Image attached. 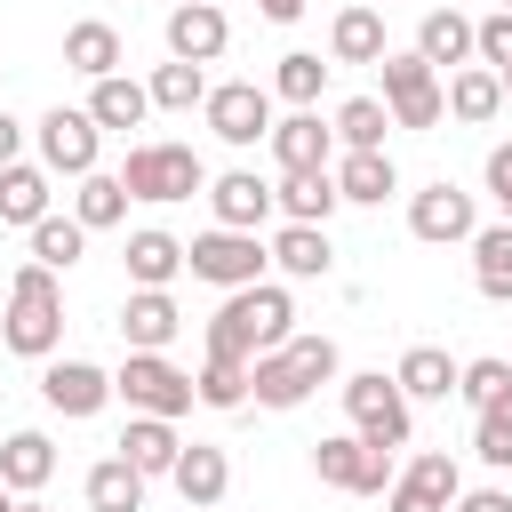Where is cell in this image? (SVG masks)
<instances>
[{
	"instance_id": "1",
	"label": "cell",
	"mask_w": 512,
	"mask_h": 512,
	"mask_svg": "<svg viewBox=\"0 0 512 512\" xmlns=\"http://www.w3.org/2000/svg\"><path fill=\"white\" fill-rule=\"evenodd\" d=\"M296 336V304L280 280H248V288H224L216 320H208V352H232V360H256L272 344Z\"/></svg>"
},
{
	"instance_id": "2",
	"label": "cell",
	"mask_w": 512,
	"mask_h": 512,
	"mask_svg": "<svg viewBox=\"0 0 512 512\" xmlns=\"http://www.w3.org/2000/svg\"><path fill=\"white\" fill-rule=\"evenodd\" d=\"M56 336H64V288H56V272L48 264H16L8 312H0V344L24 352V360H48Z\"/></svg>"
},
{
	"instance_id": "3",
	"label": "cell",
	"mask_w": 512,
	"mask_h": 512,
	"mask_svg": "<svg viewBox=\"0 0 512 512\" xmlns=\"http://www.w3.org/2000/svg\"><path fill=\"white\" fill-rule=\"evenodd\" d=\"M120 184H128V200H152V208H168V200H192V192H208V168H200V152L192 144H128V168H120Z\"/></svg>"
},
{
	"instance_id": "4",
	"label": "cell",
	"mask_w": 512,
	"mask_h": 512,
	"mask_svg": "<svg viewBox=\"0 0 512 512\" xmlns=\"http://www.w3.org/2000/svg\"><path fill=\"white\" fill-rule=\"evenodd\" d=\"M376 72H384V112H392V128H440L448 96H440V72H432L416 48H384Z\"/></svg>"
},
{
	"instance_id": "5",
	"label": "cell",
	"mask_w": 512,
	"mask_h": 512,
	"mask_svg": "<svg viewBox=\"0 0 512 512\" xmlns=\"http://www.w3.org/2000/svg\"><path fill=\"white\" fill-rule=\"evenodd\" d=\"M264 240L256 232H232V224H208L200 240H184V272L192 280H208V288H248V280H264Z\"/></svg>"
},
{
	"instance_id": "6",
	"label": "cell",
	"mask_w": 512,
	"mask_h": 512,
	"mask_svg": "<svg viewBox=\"0 0 512 512\" xmlns=\"http://www.w3.org/2000/svg\"><path fill=\"white\" fill-rule=\"evenodd\" d=\"M344 416L368 448H408V392L384 376V368H360L344 376Z\"/></svg>"
},
{
	"instance_id": "7",
	"label": "cell",
	"mask_w": 512,
	"mask_h": 512,
	"mask_svg": "<svg viewBox=\"0 0 512 512\" xmlns=\"http://www.w3.org/2000/svg\"><path fill=\"white\" fill-rule=\"evenodd\" d=\"M112 392H120L136 416H168V424L192 408V376H184L168 352H128L120 376H112Z\"/></svg>"
},
{
	"instance_id": "8",
	"label": "cell",
	"mask_w": 512,
	"mask_h": 512,
	"mask_svg": "<svg viewBox=\"0 0 512 512\" xmlns=\"http://www.w3.org/2000/svg\"><path fill=\"white\" fill-rule=\"evenodd\" d=\"M312 472L344 496H384L392 488V448H368L360 432H336V440H312Z\"/></svg>"
},
{
	"instance_id": "9",
	"label": "cell",
	"mask_w": 512,
	"mask_h": 512,
	"mask_svg": "<svg viewBox=\"0 0 512 512\" xmlns=\"http://www.w3.org/2000/svg\"><path fill=\"white\" fill-rule=\"evenodd\" d=\"M200 112H208V128H216L232 152H248V144L272 136V88H256V80H224V88H208Z\"/></svg>"
},
{
	"instance_id": "10",
	"label": "cell",
	"mask_w": 512,
	"mask_h": 512,
	"mask_svg": "<svg viewBox=\"0 0 512 512\" xmlns=\"http://www.w3.org/2000/svg\"><path fill=\"white\" fill-rule=\"evenodd\" d=\"M96 144H104V128L88 120V104H80V112H72V104L40 112V168H48V176H88V168H96Z\"/></svg>"
},
{
	"instance_id": "11",
	"label": "cell",
	"mask_w": 512,
	"mask_h": 512,
	"mask_svg": "<svg viewBox=\"0 0 512 512\" xmlns=\"http://www.w3.org/2000/svg\"><path fill=\"white\" fill-rule=\"evenodd\" d=\"M408 232H416V240H432V248H448V240H472V232H480V216H472V192H456L448 176H440V184H424V192H408Z\"/></svg>"
},
{
	"instance_id": "12",
	"label": "cell",
	"mask_w": 512,
	"mask_h": 512,
	"mask_svg": "<svg viewBox=\"0 0 512 512\" xmlns=\"http://www.w3.org/2000/svg\"><path fill=\"white\" fill-rule=\"evenodd\" d=\"M224 40H232V24H224L216 0H176V8H168V56H184V64H216Z\"/></svg>"
},
{
	"instance_id": "13",
	"label": "cell",
	"mask_w": 512,
	"mask_h": 512,
	"mask_svg": "<svg viewBox=\"0 0 512 512\" xmlns=\"http://www.w3.org/2000/svg\"><path fill=\"white\" fill-rule=\"evenodd\" d=\"M272 160H280V176H296V168H328L336 160V128L304 104V112H288V120H272Z\"/></svg>"
},
{
	"instance_id": "14",
	"label": "cell",
	"mask_w": 512,
	"mask_h": 512,
	"mask_svg": "<svg viewBox=\"0 0 512 512\" xmlns=\"http://www.w3.org/2000/svg\"><path fill=\"white\" fill-rule=\"evenodd\" d=\"M40 400H48L56 416H96V408L112 400V376H104L96 360H48V368H40Z\"/></svg>"
},
{
	"instance_id": "15",
	"label": "cell",
	"mask_w": 512,
	"mask_h": 512,
	"mask_svg": "<svg viewBox=\"0 0 512 512\" xmlns=\"http://www.w3.org/2000/svg\"><path fill=\"white\" fill-rule=\"evenodd\" d=\"M176 328H184V312H176L168 288H128V304H120V336H128V352H168Z\"/></svg>"
},
{
	"instance_id": "16",
	"label": "cell",
	"mask_w": 512,
	"mask_h": 512,
	"mask_svg": "<svg viewBox=\"0 0 512 512\" xmlns=\"http://www.w3.org/2000/svg\"><path fill=\"white\" fill-rule=\"evenodd\" d=\"M168 480H176L184 504H224V488H232V456L208 448V440H184L176 464H168Z\"/></svg>"
},
{
	"instance_id": "17",
	"label": "cell",
	"mask_w": 512,
	"mask_h": 512,
	"mask_svg": "<svg viewBox=\"0 0 512 512\" xmlns=\"http://www.w3.org/2000/svg\"><path fill=\"white\" fill-rule=\"evenodd\" d=\"M328 176H336V200H352V208H384V200L400 192V168H392V152H344Z\"/></svg>"
},
{
	"instance_id": "18",
	"label": "cell",
	"mask_w": 512,
	"mask_h": 512,
	"mask_svg": "<svg viewBox=\"0 0 512 512\" xmlns=\"http://www.w3.org/2000/svg\"><path fill=\"white\" fill-rule=\"evenodd\" d=\"M208 208H216V224L256 232V224L272 216V184H264L256 168H232V176H216V184H208Z\"/></svg>"
},
{
	"instance_id": "19",
	"label": "cell",
	"mask_w": 512,
	"mask_h": 512,
	"mask_svg": "<svg viewBox=\"0 0 512 512\" xmlns=\"http://www.w3.org/2000/svg\"><path fill=\"white\" fill-rule=\"evenodd\" d=\"M120 264H128V288H168V280L184 272V240L160 232V224H144V232H128Z\"/></svg>"
},
{
	"instance_id": "20",
	"label": "cell",
	"mask_w": 512,
	"mask_h": 512,
	"mask_svg": "<svg viewBox=\"0 0 512 512\" xmlns=\"http://www.w3.org/2000/svg\"><path fill=\"white\" fill-rule=\"evenodd\" d=\"M248 400H256V408H304V400H312V376L288 360V344H272V352L248 360Z\"/></svg>"
},
{
	"instance_id": "21",
	"label": "cell",
	"mask_w": 512,
	"mask_h": 512,
	"mask_svg": "<svg viewBox=\"0 0 512 512\" xmlns=\"http://www.w3.org/2000/svg\"><path fill=\"white\" fill-rule=\"evenodd\" d=\"M272 208H280L288 224H328L344 200H336V176H328V168H296V176L272 184Z\"/></svg>"
},
{
	"instance_id": "22",
	"label": "cell",
	"mask_w": 512,
	"mask_h": 512,
	"mask_svg": "<svg viewBox=\"0 0 512 512\" xmlns=\"http://www.w3.org/2000/svg\"><path fill=\"white\" fill-rule=\"evenodd\" d=\"M328 56H336V64H376V56H384V8H368V0L336 8V24H328Z\"/></svg>"
},
{
	"instance_id": "23",
	"label": "cell",
	"mask_w": 512,
	"mask_h": 512,
	"mask_svg": "<svg viewBox=\"0 0 512 512\" xmlns=\"http://www.w3.org/2000/svg\"><path fill=\"white\" fill-rule=\"evenodd\" d=\"M416 56H424L432 72L472 64V16H456V8H424V24H416Z\"/></svg>"
},
{
	"instance_id": "24",
	"label": "cell",
	"mask_w": 512,
	"mask_h": 512,
	"mask_svg": "<svg viewBox=\"0 0 512 512\" xmlns=\"http://www.w3.org/2000/svg\"><path fill=\"white\" fill-rule=\"evenodd\" d=\"M144 112H152V96H144V80H128V72H104V80H88V120L96 128H144Z\"/></svg>"
},
{
	"instance_id": "25",
	"label": "cell",
	"mask_w": 512,
	"mask_h": 512,
	"mask_svg": "<svg viewBox=\"0 0 512 512\" xmlns=\"http://www.w3.org/2000/svg\"><path fill=\"white\" fill-rule=\"evenodd\" d=\"M288 280H328V264H336V248H328V224H280V240L264 248Z\"/></svg>"
},
{
	"instance_id": "26",
	"label": "cell",
	"mask_w": 512,
	"mask_h": 512,
	"mask_svg": "<svg viewBox=\"0 0 512 512\" xmlns=\"http://www.w3.org/2000/svg\"><path fill=\"white\" fill-rule=\"evenodd\" d=\"M0 480H8L16 496L48 488V480H56V440H48V432H8V440H0Z\"/></svg>"
},
{
	"instance_id": "27",
	"label": "cell",
	"mask_w": 512,
	"mask_h": 512,
	"mask_svg": "<svg viewBox=\"0 0 512 512\" xmlns=\"http://www.w3.org/2000/svg\"><path fill=\"white\" fill-rule=\"evenodd\" d=\"M440 96H448V112H456L464 128H480V120H496V112H504V88H496V72H488V64H456V72L440 80Z\"/></svg>"
},
{
	"instance_id": "28",
	"label": "cell",
	"mask_w": 512,
	"mask_h": 512,
	"mask_svg": "<svg viewBox=\"0 0 512 512\" xmlns=\"http://www.w3.org/2000/svg\"><path fill=\"white\" fill-rule=\"evenodd\" d=\"M176 424L168 416H128V432H120V456L144 472V480H168V464H176Z\"/></svg>"
},
{
	"instance_id": "29",
	"label": "cell",
	"mask_w": 512,
	"mask_h": 512,
	"mask_svg": "<svg viewBox=\"0 0 512 512\" xmlns=\"http://www.w3.org/2000/svg\"><path fill=\"white\" fill-rule=\"evenodd\" d=\"M392 384H400L408 400H448V392H456V360H448L440 344H408L400 368H392Z\"/></svg>"
},
{
	"instance_id": "30",
	"label": "cell",
	"mask_w": 512,
	"mask_h": 512,
	"mask_svg": "<svg viewBox=\"0 0 512 512\" xmlns=\"http://www.w3.org/2000/svg\"><path fill=\"white\" fill-rule=\"evenodd\" d=\"M48 216V168H32V160H8L0 168V224H40Z\"/></svg>"
},
{
	"instance_id": "31",
	"label": "cell",
	"mask_w": 512,
	"mask_h": 512,
	"mask_svg": "<svg viewBox=\"0 0 512 512\" xmlns=\"http://www.w3.org/2000/svg\"><path fill=\"white\" fill-rule=\"evenodd\" d=\"M472 280L488 304H512V224H480L472 232Z\"/></svg>"
},
{
	"instance_id": "32",
	"label": "cell",
	"mask_w": 512,
	"mask_h": 512,
	"mask_svg": "<svg viewBox=\"0 0 512 512\" xmlns=\"http://www.w3.org/2000/svg\"><path fill=\"white\" fill-rule=\"evenodd\" d=\"M64 64H72L80 80H104V72H120V32H112L104 16L72 24V32H64Z\"/></svg>"
},
{
	"instance_id": "33",
	"label": "cell",
	"mask_w": 512,
	"mask_h": 512,
	"mask_svg": "<svg viewBox=\"0 0 512 512\" xmlns=\"http://www.w3.org/2000/svg\"><path fill=\"white\" fill-rule=\"evenodd\" d=\"M192 400H200V408H216V416L248 408V360H232V352H208V360H200V376H192Z\"/></svg>"
},
{
	"instance_id": "34",
	"label": "cell",
	"mask_w": 512,
	"mask_h": 512,
	"mask_svg": "<svg viewBox=\"0 0 512 512\" xmlns=\"http://www.w3.org/2000/svg\"><path fill=\"white\" fill-rule=\"evenodd\" d=\"M88 512H144V472L128 456L88 464Z\"/></svg>"
},
{
	"instance_id": "35",
	"label": "cell",
	"mask_w": 512,
	"mask_h": 512,
	"mask_svg": "<svg viewBox=\"0 0 512 512\" xmlns=\"http://www.w3.org/2000/svg\"><path fill=\"white\" fill-rule=\"evenodd\" d=\"M80 256H88V224H80V216H56V208H48V216L32 224V264H48V272H72Z\"/></svg>"
},
{
	"instance_id": "36",
	"label": "cell",
	"mask_w": 512,
	"mask_h": 512,
	"mask_svg": "<svg viewBox=\"0 0 512 512\" xmlns=\"http://www.w3.org/2000/svg\"><path fill=\"white\" fill-rule=\"evenodd\" d=\"M144 96H152V112H192V104L208 96V72H200V64H184V56H168V64H152Z\"/></svg>"
},
{
	"instance_id": "37",
	"label": "cell",
	"mask_w": 512,
	"mask_h": 512,
	"mask_svg": "<svg viewBox=\"0 0 512 512\" xmlns=\"http://www.w3.org/2000/svg\"><path fill=\"white\" fill-rule=\"evenodd\" d=\"M384 128H392L384 96H344L336 104V144L344 152H384Z\"/></svg>"
},
{
	"instance_id": "38",
	"label": "cell",
	"mask_w": 512,
	"mask_h": 512,
	"mask_svg": "<svg viewBox=\"0 0 512 512\" xmlns=\"http://www.w3.org/2000/svg\"><path fill=\"white\" fill-rule=\"evenodd\" d=\"M72 216H80L88 232H112V224L128 216V184H120V176H104V168H88V176H80V192H72Z\"/></svg>"
},
{
	"instance_id": "39",
	"label": "cell",
	"mask_w": 512,
	"mask_h": 512,
	"mask_svg": "<svg viewBox=\"0 0 512 512\" xmlns=\"http://www.w3.org/2000/svg\"><path fill=\"white\" fill-rule=\"evenodd\" d=\"M472 456H480L488 472H512V384L472 416Z\"/></svg>"
},
{
	"instance_id": "40",
	"label": "cell",
	"mask_w": 512,
	"mask_h": 512,
	"mask_svg": "<svg viewBox=\"0 0 512 512\" xmlns=\"http://www.w3.org/2000/svg\"><path fill=\"white\" fill-rule=\"evenodd\" d=\"M320 80H328V64H320L312 48H288V56H280V72H272V88H280L296 112H304V104H320Z\"/></svg>"
},
{
	"instance_id": "41",
	"label": "cell",
	"mask_w": 512,
	"mask_h": 512,
	"mask_svg": "<svg viewBox=\"0 0 512 512\" xmlns=\"http://www.w3.org/2000/svg\"><path fill=\"white\" fill-rule=\"evenodd\" d=\"M504 384H512V360H464V368H456V400H464L472 416H480Z\"/></svg>"
},
{
	"instance_id": "42",
	"label": "cell",
	"mask_w": 512,
	"mask_h": 512,
	"mask_svg": "<svg viewBox=\"0 0 512 512\" xmlns=\"http://www.w3.org/2000/svg\"><path fill=\"white\" fill-rule=\"evenodd\" d=\"M472 64H488V72L512 64V8H496V16L472 24Z\"/></svg>"
},
{
	"instance_id": "43",
	"label": "cell",
	"mask_w": 512,
	"mask_h": 512,
	"mask_svg": "<svg viewBox=\"0 0 512 512\" xmlns=\"http://www.w3.org/2000/svg\"><path fill=\"white\" fill-rule=\"evenodd\" d=\"M408 480H416V488H432L440 504H456V488H464V472H456V456H440V448H424V456L408 464Z\"/></svg>"
},
{
	"instance_id": "44",
	"label": "cell",
	"mask_w": 512,
	"mask_h": 512,
	"mask_svg": "<svg viewBox=\"0 0 512 512\" xmlns=\"http://www.w3.org/2000/svg\"><path fill=\"white\" fill-rule=\"evenodd\" d=\"M288 360H296L312 384H328V376L344 368V360H336V336H288Z\"/></svg>"
},
{
	"instance_id": "45",
	"label": "cell",
	"mask_w": 512,
	"mask_h": 512,
	"mask_svg": "<svg viewBox=\"0 0 512 512\" xmlns=\"http://www.w3.org/2000/svg\"><path fill=\"white\" fill-rule=\"evenodd\" d=\"M384 512H448V504H440V496H432V488H416V480H408V472H400V480H392V488H384Z\"/></svg>"
},
{
	"instance_id": "46",
	"label": "cell",
	"mask_w": 512,
	"mask_h": 512,
	"mask_svg": "<svg viewBox=\"0 0 512 512\" xmlns=\"http://www.w3.org/2000/svg\"><path fill=\"white\" fill-rule=\"evenodd\" d=\"M488 192H496V208L512 224V144H488Z\"/></svg>"
},
{
	"instance_id": "47",
	"label": "cell",
	"mask_w": 512,
	"mask_h": 512,
	"mask_svg": "<svg viewBox=\"0 0 512 512\" xmlns=\"http://www.w3.org/2000/svg\"><path fill=\"white\" fill-rule=\"evenodd\" d=\"M448 512H512V488H456Z\"/></svg>"
},
{
	"instance_id": "48",
	"label": "cell",
	"mask_w": 512,
	"mask_h": 512,
	"mask_svg": "<svg viewBox=\"0 0 512 512\" xmlns=\"http://www.w3.org/2000/svg\"><path fill=\"white\" fill-rule=\"evenodd\" d=\"M16 152H24V120H8V112H0V168H8Z\"/></svg>"
},
{
	"instance_id": "49",
	"label": "cell",
	"mask_w": 512,
	"mask_h": 512,
	"mask_svg": "<svg viewBox=\"0 0 512 512\" xmlns=\"http://www.w3.org/2000/svg\"><path fill=\"white\" fill-rule=\"evenodd\" d=\"M256 8H264V24H296L304 16V0H256Z\"/></svg>"
},
{
	"instance_id": "50",
	"label": "cell",
	"mask_w": 512,
	"mask_h": 512,
	"mask_svg": "<svg viewBox=\"0 0 512 512\" xmlns=\"http://www.w3.org/2000/svg\"><path fill=\"white\" fill-rule=\"evenodd\" d=\"M0 512H16V488H8V480H0Z\"/></svg>"
},
{
	"instance_id": "51",
	"label": "cell",
	"mask_w": 512,
	"mask_h": 512,
	"mask_svg": "<svg viewBox=\"0 0 512 512\" xmlns=\"http://www.w3.org/2000/svg\"><path fill=\"white\" fill-rule=\"evenodd\" d=\"M496 88H504V104H512V64H504V72H496Z\"/></svg>"
},
{
	"instance_id": "52",
	"label": "cell",
	"mask_w": 512,
	"mask_h": 512,
	"mask_svg": "<svg viewBox=\"0 0 512 512\" xmlns=\"http://www.w3.org/2000/svg\"><path fill=\"white\" fill-rule=\"evenodd\" d=\"M16 512H48V504H24V496H16Z\"/></svg>"
},
{
	"instance_id": "53",
	"label": "cell",
	"mask_w": 512,
	"mask_h": 512,
	"mask_svg": "<svg viewBox=\"0 0 512 512\" xmlns=\"http://www.w3.org/2000/svg\"><path fill=\"white\" fill-rule=\"evenodd\" d=\"M184 512H216V504H184Z\"/></svg>"
},
{
	"instance_id": "54",
	"label": "cell",
	"mask_w": 512,
	"mask_h": 512,
	"mask_svg": "<svg viewBox=\"0 0 512 512\" xmlns=\"http://www.w3.org/2000/svg\"><path fill=\"white\" fill-rule=\"evenodd\" d=\"M368 8H392V0H368Z\"/></svg>"
},
{
	"instance_id": "55",
	"label": "cell",
	"mask_w": 512,
	"mask_h": 512,
	"mask_svg": "<svg viewBox=\"0 0 512 512\" xmlns=\"http://www.w3.org/2000/svg\"><path fill=\"white\" fill-rule=\"evenodd\" d=\"M504 8H512V0H504Z\"/></svg>"
}]
</instances>
